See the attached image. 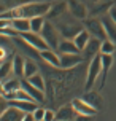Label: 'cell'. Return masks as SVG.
<instances>
[{
  "label": "cell",
  "mask_w": 116,
  "mask_h": 121,
  "mask_svg": "<svg viewBox=\"0 0 116 121\" xmlns=\"http://www.w3.org/2000/svg\"><path fill=\"white\" fill-rule=\"evenodd\" d=\"M53 3L49 2H29L24 5H19L16 8H10L2 13V19H14V18H37V16H46L51 10Z\"/></svg>",
  "instance_id": "1"
},
{
  "label": "cell",
  "mask_w": 116,
  "mask_h": 121,
  "mask_svg": "<svg viewBox=\"0 0 116 121\" xmlns=\"http://www.w3.org/2000/svg\"><path fill=\"white\" fill-rule=\"evenodd\" d=\"M100 75H102V57H100V54H97L92 60H89L84 89L86 91L92 89V86L95 85V81L99 80V77H100Z\"/></svg>",
  "instance_id": "2"
},
{
  "label": "cell",
  "mask_w": 116,
  "mask_h": 121,
  "mask_svg": "<svg viewBox=\"0 0 116 121\" xmlns=\"http://www.w3.org/2000/svg\"><path fill=\"white\" fill-rule=\"evenodd\" d=\"M83 26H84V29L89 30V34L91 37H95L99 40H107L108 35H107V30L104 27V22H102V19H97V18H86L83 19Z\"/></svg>",
  "instance_id": "3"
},
{
  "label": "cell",
  "mask_w": 116,
  "mask_h": 121,
  "mask_svg": "<svg viewBox=\"0 0 116 121\" xmlns=\"http://www.w3.org/2000/svg\"><path fill=\"white\" fill-rule=\"evenodd\" d=\"M41 37H43V40L48 43V46L51 49L59 48V43H61V40H59V32H57V29H56L49 21H46V24H45V27H43Z\"/></svg>",
  "instance_id": "4"
},
{
  "label": "cell",
  "mask_w": 116,
  "mask_h": 121,
  "mask_svg": "<svg viewBox=\"0 0 116 121\" xmlns=\"http://www.w3.org/2000/svg\"><path fill=\"white\" fill-rule=\"evenodd\" d=\"M19 37H21L22 40H25V42H27V43L32 46V48L37 49V51H41V49L49 48L48 43L43 40L41 34H35V32L29 30V32H21V34H19Z\"/></svg>",
  "instance_id": "5"
},
{
  "label": "cell",
  "mask_w": 116,
  "mask_h": 121,
  "mask_svg": "<svg viewBox=\"0 0 116 121\" xmlns=\"http://www.w3.org/2000/svg\"><path fill=\"white\" fill-rule=\"evenodd\" d=\"M100 53H102V40H99L95 37H91V40L86 45V48L81 51L84 60H92L97 54H100Z\"/></svg>",
  "instance_id": "6"
},
{
  "label": "cell",
  "mask_w": 116,
  "mask_h": 121,
  "mask_svg": "<svg viewBox=\"0 0 116 121\" xmlns=\"http://www.w3.org/2000/svg\"><path fill=\"white\" fill-rule=\"evenodd\" d=\"M72 105L75 107V110L78 112L79 116H94L99 112L95 107H92L89 102H86L83 97L81 99H73L72 100Z\"/></svg>",
  "instance_id": "7"
},
{
  "label": "cell",
  "mask_w": 116,
  "mask_h": 121,
  "mask_svg": "<svg viewBox=\"0 0 116 121\" xmlns=\"http://www.w3.org/2000/svg\"><path fill=\"white\" fill-rule=\"evenodd\" d=\"M21 88L27 91V92L30 94L32 99H33V100H37L38 104L45 102V91H41L40 88H37V86H33L30 81H29V80L25 78V77L21 80Z\"/></svg>",
  "instance_id": "8"
},
{
  "label": "cell",
  "mask_w": 116,
  "mask_h": 121,
  "mask_svg": "<svg viewBox=\"0 0 116 121\" xmlns=\"http://www.w3.org/2000/svg\"><path fill=\"white\" fill-rule=\"evenodd\" d=\"M84 60L81 53H65L61 54V69H72L75 65H79Z\"/></svg>",
  "instance_id": "9"
},
{
  "label": "cell",
  "mask_w": 116,
  "mask_h": 121,
  "mask_svg": "<svg viewBox=\"0 0 116 121\" xmlns=\"http://www.w3.org/2000/svg\"><path fill=\"white\" fill-rule=\"evenodd\" d=\"M0 120L2 121H22L25 120V112L19 110L18 107L8 105V108L0 113Z\"/></svg>",
  "instance_id": "10"
},
{
  "label": "cell",
  "mask_w": 116,
  "mask_h": 121,
  "mask_svg": "<svg viewBox=\"0 0 116 121\" xmlns=\"http://www.w3.org/2000/svg\"><path fill=\"white\" fill-rule=\"evenodd\" d=\"M38 53H40V57H41L46 64L56 67V69H61V56H57V53H56L54 49L46 48V49L38 51Z\"/></svg>",
  "instance_id": "11"
},
{
  "label": "cell",
  "mask_w": 116,
  "mask_h": 121,
  "mask_svg": "<svg viewBox=\"0 0 116 121\" xmlns=\"http://www.w3.org/2000/svg\"><path fill=\"white\" fill-rule=\"evenodd\" d=\"M68 11L70 14L76 19H86L87 18V8H86L83 3H79V2H75V0H70L68 2Z\"/></svg>",
  "instance_id": "12"
},
{
  "label": "cell",
  "mask_w": 116,
  "mask_h": 121,
  "mask_svg": "<svg viewBox=\"0 0 116 121\" xmlns=\"http://www.w3.org/2000/svg\"><path fill=\"white\" fill-rule=\"evenodd\" d=\"M78 112L75 110V107L70 104V105H64V107H61V108L57 110V113H56V120L59 121H65V120H76L78 118Z\"/></svg>",
  "instance_id": "13"
},
{
  "label": "cell",
  "mask_w": 116,
  "mask_h": 121,
  "mask_svg": "<svg viewBox=\"0 0 116 121\" xmlns=\"http://www.w3.org/2000/svg\"><path fill=\"white\" fill-rule=\"evenodd\" d=\"M100 57H102V83H100V88H104L105 85V80H107V75H108V70L111 69L113 65V56L111 54H107V53H100Z\"/></svg>",
  "instance_id": "14"
},
{
  "label": "cell",
  "mask_w": 116,
  "mask_h": 121,
  "mask_svg": "<svg viewBox=\"0 0 116 121\" xmlns=\"http://www.w3.org/2000/svg\"><path fill=\"white\" fill-rule=\"evenodd\" d=\"M102 22H104V27L107 30V35L111 42L116 43V22L107 14V16H102Z\"/></svg>",
  "instance_id": "15"
},
{
  "label": "cell",
  "mask_w": 116,
  "mask_h": 121,
  "mask_svg": "<svg viewBox=\"0 0 116 121\" xmlns=\"http://www.w3.org/2000/svg\"><path fill=\"white\" fill-rule=\"evenodd\" d=\"M57 49L61 51V54H65V53H81V49L76 46V43H75L73 40H70V38H64V40H61Z\"/></svg>",
  "instance_id": "16"
},
{
  "label": "cell",
  "mask_w": 116,
  "mask_h": 121,
  "mask_svg": "<svg viewBox=\"0 0 116 121\" xmlns=\"http://www.w3.org/2000/svg\"><path fill=\"white\" fill-rule=\"evenodd\" d=\"M79 30H83L81 26H72V24H61L59 26V32H61L62 35L65 37V38H75V35L78 34Z\"/></svg>",
  "instance_id": "17"
},
{
  "label": "cell",
  "mask_w": 116,
  "mask_h": 121,
  "mask_svg": "<svg viewBox=\"0 0 116 121\" xmlns=\"http://www.w3.org/2000/svg\"><path fill=\"white\" fill-rule=\"evenodd\" d=\"M83 99H84L86 102H89L92 105V107H95V108H100L102 105H104V102H102V97H100V94L99 92H95V91H86L84 96H83Z\"/></svg>",
  "instance_id": "18"
},
{
  "label": "cell",
  "mask_w": 116,
  "mask_h": 121,
  "mask_svg": "<svg viewBox=\"0 0 116 121\" xmlns=\"http://www.w3.org/2000/svg\"><path fill=\"white\" fill-rule=\"evenodd\" d=\"M89 40H91V34H89V30H87V29L79 30L78 34L75 35V38H73V42L76 43V46H78L81 51L86 48V45L89 43Z\"/></svg>",
  "instance_id": "19"
},
{
  "label": "cell",
  "mask_w": 116,
  "mask_h": 121,
  "mask_svg": "<svg viewBox=\"0 0 116 121\" xmlns=\"http://www.w3.org/2000/svg\"><path fill=\"white\" fill-rule=\"evenodd\" d=\"M10 22H11V27L16 29L19 34L30 30V19H27V18H14V19H11Z\"/></svg>",
  "instance_id": "20"
},
{
  "label": "cell",
  "mask_w": 116,
  "mask_h": 121,
  "mask_svg": "<svg viewBox=\"0 0 116 121\" xmlns=\"http://www.w3.org/2000/svg\"><path fill=\"white\" fill-rule=\"evenodd\" d=\"M19 88H21V80H19V77H14V78H10V80H3V83H2V92L16 91Z\"/></svg>",
  "instance_id": "21"
},
{
  "label": "cell",
  "mask_w": 116,
  "mask_h": 121,
  "mask_svg": "<svg viewBox=\"0 0 116 121\" xmlns=\"http://www.w3.org/2000/svg\"><path fill=\"white\" fill-rule=\"evenodd\" d=\"M24 67H25V60L21 56H14V59H13V75L14 77H24Z\"/></svg>",
  "instance_id": "22"
},
{
  "label": "cell",
  "mask_w": 116,
  "mask_h": 121,
  "mask_svg": "<svg viewBox=\"0 0 116 121\" xmlns=\"http://www.w3.org/2000/svg\"><path fill=\"white\" fill-rule=\"evenodd\" d=\"M46 24V19L45 16H37V18H32L30 19V30L35 32V34H41L43 27Z\"/></svg>",
  "instance_id": "23"
},
{
  "label": "cell",
  "mask_w": 116,
  "mask_h": 121,
  "mask_svg": "<svg viewBox=\"0 0 116 121\" xmlns=\"http://www.w3.org/2000/svg\"><path fill=\"white\" fill-rule=\"evenodd\" d=\"M65 10H68V3H65V2H57V3H54V5L51 6L48 16H51V18H57V16L62 14Z\"/></svg>",
  "instance_id": "24"
},
{
  "label": "cell",
  "mask_w": 116,
  "mask_h": 121,
  "mask_svg": "<svg viewBox=\"0 0 116 121\" xmlns=\"http://www.w3.org/2000/svg\"><path fill=\"white\" fill-rule=\"evenodd\" d=\"M38 72V67L35 65V62L30 59L25 60V67H24V77L25 78H29V77H32V75H35V73Z\"/></svg>",
  "instance_id": "25"
},
{
  "label": "cell",
  "mask_w": 116,
  "mask_h": 121,
  "mask_svg": "<svg viewBox=\"0 0 116 121\" xmlns=\"http://www.w3.org/2000/svg\"><path fill=\"white\" fill-rule=\"evenodd\" d=\"M29 81H30L33 86H37V88H40L41 91H45V88H46V83H45V80H43V77L40 75V73H35V75H32V77H29Z\"/></svg>",
  "instance_id": "26"
},
{
  "label": "cell",
  "mask_w": 116,
  "mask_h": 121,
  "mask_svg": "<svg viewBox=\"0 0 116 121\" xmlns=\"http://www.w3.org/2000/svg\"><path fill=\"white\" fill-rule=\"evenodd\" d=\"M11 72H13V60L11 62L3 60V64H2V67H0V78H2V81L6 80V77H8Z\"/></svg>",
  "instance_id": "27"
},
{
  "label": "cell",
  "mask_w": 116,
  "mask_h": 121,
  "mask_svg": "<svg viewBox=\"0 0 116 121\" xmlns=\"http://www.w3.org/2000/svg\"><path fill=\"white\" fill-rule=\"evenodd\" d=\"M115 48H116V43L111 42L110 38H107L102 42V53H107V54H113L115 53Z\"/></svg>",
  "instance_id": "28"
},
{
  "label": "cell",
  "mask_w": 116,
  "mask_h": 121,
  "mask_svg": "<svg viewBox=\"0 0 116 121\" xmlns=\"http://www.w3.org/2000/svg\"><path fill=\"white\" fill-rule=\"evenodd\" d=\"M32 0H3V5L6 8H16L19 5H24V3H29Z\"/></svg>",
  "instance_id": "29"
},
{
  "label": "cell",
  "mask_w": 116,
  "mask_h": 121,
  "mask_svg": "<svg viewBox=\"0 0 116 121\" xmlns=\"http://www.w3.org/2000/svg\"><path fill=\"white\" fill-rule=\"evenodd\" d=\"M45 112H46V108H35L33 110V121L45 120Z\"/></svg>",
  "instance_id": "30"
},
{
  "label": "cell",
  "mask_w": 116,
  "mask_h": 121,
  "mask_svg": "<svg viewBox=\"0 0 116 121\" xmlns=\"http://www.w3.org/2000/svg\"><path fill=\"white\" fill-rule=\"evenodd\" d=\"M108 16L116 22V6L115 5H111V8H108Z\"/></svg>",
  "instance_id": "31"
},
{
  "label": "cell",
  "mask_w": 116,
  "mask_h": 121,
  "mask_svg": "<svg viewBox=\"0 0 116 121\" xmlns=\"http://www.w3.org/2000/svg\"><path fill=\"white\" fill-rule=\"evenodd\" d=\"M45 120H56V115L53 113V110L46 108V112H45Z\"/></svg>",
  "instance_id": "32"
}]
</instances>
